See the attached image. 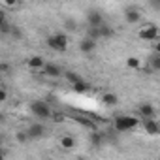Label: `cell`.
<instances>
[{
  "label": "cell",
  "mask_w": 160,
  "mask_h": 160,
  "mask_svg": "<svg viewBox=\"0 0 160 160\" xmlns=\"http://www.w3.org/2000/svg\"><path fill=\"white\" fill-rule=\"evenodd\" d=\"M47 47L53 49V51H58V53H64L68 49V36L62 34V32H57L53 36L47 38Z\"/></svg>",
  "instance_id": "1"
},
{
  "label": "cell",
  "mask_w": 160,
  "mask_h": 160,
  "mask_svg": "<svg viewBox=\"0 0 160 160\" xmlns=\"http://www.w3.org/2000/svg\"><path fill=\"white\" fill-rule=\"evenodd\" d=\"M138 122H139V119L130 117V115H119V117H115V128H117L119 132L132 130L134 126H138Z\"/></svg>",
  "instance_id": "2"
},
{
  "label": "cell",
  "mask_w": 160,
  "mask_h": 160,
  "mask_svg": "<svg viewBox=\"0 0 160 160\" xmlns=\"http://www.w3.org/2000/svg\"><path fill=\"white\" fill-rule=\"evenodd\" d=\"M30 111H32V115L38 117L40 121H45V119L51 117V108H49L45 102H40V100H36V102L30 104Z\"/></svg>",
  "instance_id": "3"
},
{
  "label": "cell",
  "mask_w": 160,
  "mask_h": 160,
  "mask_svg": "<svg viewBox=\"0 0 160 160\" xmlns=\"http://www.w3.org/2000/svg\"><path fill=\"white\" fill-rule=\"evenodd\" d=\"M87 21H89V27L92 28H100L104 25V15L100 10H89L87 12Z\"/></svg>",
  "instance_id": "4"
},
{
  "label": "cell",
  "mask_w": 160,
  "mask_h": 160,
  "mask_svg": "<svg viewBox=\"0 0 160 160\" xmlns=\"http://www.w3.org/2000/svg\"><path fill=\"white\" fill-rule=\"evenodd\" d=\"M138 34H139V38L145 40V42H154V40L158 38V27H156V25H147V27H143Z\"/></svg>",
  "instance_id": "5"
},
{
  "label": "cell",
  "mask_w": 160,
  "mask_h": 160,
  "mask_svg": "<svg viewBox=\"0 0 160 160\" xmlns=\"http://www.w3.org/2000/svg\"><path fill=\"white\" fill-rule=\"evenodd\" d=\"M25 132H27L28 139H40V138L45 136V126H43L42 122H34V124H30Z\"/></svg>",
  "instance_id": "6"
},
{
  "label": "cell",
  "mask_w": 160,
  "mask_h": 160,
  "mask_svg": "<svg viewBox=\"0 0 160 160\" xmlns=\"http://www.w3.org/2000/svg\"><path fill=\"white\" fill-rule=\"evenodd\" d=\"M124 19H126V23L134 25V23H138V21L141 19V12L136 10V8H128V10L124 12Z\"/></svg>",
  "instance_id": "7"
},
{
  "label": "cell",
  "mask_w": 160,
  "mask_h": 160,
  "mask_svg": "<svg viewBox=\"0 0 160 160\" xmlns=\"http://www.w3.org/2000/svg\"><path fill=\"white\" fill-rule=\"evenodd\" d=\"M139 115H141V121L154 119V106L152 104H141L139 106Z\"/></svg>",
  "instance_id": "8"
},
{
  "label": "cell",
  "mask_w": 160,
  "mask_h": 160,
  "mask_svg": "<svg viewBox=\"0 0 160 160\" xmlns=\"http://www.w3.org/2000/svg\"><path fill=\"white\" fill-rule=\"evenodd\" d=\"M94 49H96V42L94 40H89L87 36L79 42V51H81V53H92Z\"/></svg>",
  "instance_id": "9"
},
{
  "label": "cell",
  "mask_w": 160,
  "mask_h": 160,
  "mask_svg": "<svg viewBox=\"0 0 160 160\" xmlns=\"http://www.w3.org/2000/svg\"><path fill=\"white\" fill-rule=\"evenodd\" d=\"M27 64H28L32 70H43V66H45L47 62L43 60V57H40V55H34V57H30V58L27 60Z\"/></svg>",
  "instance_id": "10"
},
{
  "label": "cell",
  "mask_w": 160,
  "mask_h": 160,
  "mask_svg": "<svg viewBox=\"0 0 160 160\" xmlns=\"http://www.w3.org/2000/svg\"><path fill=\"white\" fill-rule=\"evenodd\" d=\"M43 73H45V75H49V77H60V75H62V70H60V66H57V64L49 62V64H45V66H43Z\"/></svg>",
  "instance_id": "11"
},
{
  "label": "cell",
  "mask_w": 160,
  "mask_h": 160,
  "mask_svg": "<svg viewBox=\"0 0 160 160\" xmlns=\"http://www.w3.org/2000/svg\"><path fill=\"white\" fill-rule=\"evenodd\" d=\"M143 126H145V132L149 134V136H156L158 134V122L154 121V119H145L143 121Z\"/></svg>",
  "instance_id": "12"
},
{
  "label": "cell",
  "mask_w": 160,
  "mask_h": 160,
  "mask_svg": "<svg viewBox=\"0 0 160 160\" xmlns=\"http://www.w3.org/2000/svg\"><path fill=\"white\" fill-rule=\"evenodd\" d=\"M60 147H62L64 151H72V149L75 147V138H73V136H68V134L62 136V138H60Z\"/></svg>",
  "instance_id": "13"
},
{
  "label": "cell",
  "mask_w": 160,
  "mask_h": 160,
  "mask_svg": "<svg viewBox=\"0 0 160 160\" xmlns=\"http://www.w3.org/2000/svg\"><path fill=\"white\" fill-rule=\"evenodd\" d=\"M72 91H73V92H77V94H85V92H89V91H91V85H89V83H85L83 79H81V81H77V83H73V85H72Z\"/></svg>",
  "instance_id": "14"
},
{
  "label": "cell",
  "mask_w": 160,
  "mask_h": 160,
  "mask_svg": "<svg viewBox=\"0 0 160 160\" xmlns=\"http://www.w3.org/2000/svg\"><path fill=\"white\" fill-rule=\"evenodd\" d=\"M117 102H119V98H117V94H113V92H104L102 94V104L104 106H117Z\"/></svg>",
  "instance_id": "15"
},
{
  "label": "cell",
  "mask_w": 160,
  "mask_h": 160,
  "mask_svg": "<svg viewBox=\"0 0 160 160\" xmlns=\"http://www.w3.org/2000/svg\"><path fill=\"white\" fill-rule=\"evenodd\" d=\"M126 66H128V68H134V70H138V68L141 66V60H139L138 57H128V58H126Z\"/></svg>",
  "instance_id": "16"
},
{
  "label": "cell",
  "mask_w": 160,
  "mask_h": 160,
  "mask_svg": "<svg viewBox=\"0 0 160 160\" xmlns=\"http://www.w3.org/2000/svg\"><path fill=\"white\" fill-rule=\"evenodd\" d=\"M87 38L89 40H100V28H92V27H89V30H87Z\"/></svg>",
  "instance_id": "17"
},
{
  "label": "cell",
  "mask_w": 160,
  "mask_h": 160,
  "mask_svg": "<svg viewBox=\"0 0 160 160\" xmlns=\"http://www.w3.org/2000/svg\"><path fill=\"white\" fill-rule=\"evenodd\" d=\"M109 36H113V30H111V27H106V25H102V27H100V38H109Z\"/></svg>",
  "instance_id": "18"
},
{
  "label": "cell",
  "mask_w": 160,
  "mask_h": 160,
  "mask_svg": "<svg viewBox=\"0 0 160 160\" xmlns=\"http://www.w3.org/2000/svg\"><path fill=\"white\" fill-rule=\"evenodd\" d=\"M66 79H68L72 85H73V83H77V81H81V77H79L75 72H68V73H66Z\"/></svg>",
  "instance_id": "19"
},
{
  "label": "cell",
  "mask_w": 160,
  "mask_h": 160,
  "mask_svg": "<svg viewBox=\"0 0 160 160\" xmlns=\"http://www.w3.org/2000/svg\"><path fill=\"white\" fill-rule=\"evenodd\" d=\"M151 66H152V70H160V57L158 55L151 57Z\"/></svg>",
  "instance_id": "20"
},
{
  "label": "cell",
  "mask_w": 160,
  "mask_h": 160,
  "mask_svg": "<svg viewBox=\"0 0 160 160\" xmlns=\"http://www.w3.org/2000/svg\"><path fill=\"white\" fill-rule=\"evenodd\" d=\"M64 27L70 28V30H77V23H75L73 19H66V21H64Z\"/></svg>",
  "instance_id": "21"
},
{
  "label": "cell",
  "mask_w": 160,
  "mask_h": 160,
  "mask_svg": "<svg viewBox=\"0 0 160 160\" xmlns=\"http://www.w3.org/2000/svg\"><path fill=\"white\" fill-rule=\"evenodd\" d=\"M17 141H21V143H25V141H30L28 139V136H27V132H17Z\"/></svg>",
  "instance_id": "22"
},
{
  "label": "cell",
  "mask_w": 160,
  "mask_h": 160,
  "mask_svg": "<svg viewBox=\"0 0 160 160\" xmlns=\"http://www.w3.org/2000/svg\"><path fill=\"white\" fill-rule=\"evenodd\" d=\"M10 30H12V25H10V21H8V23H4V25H0V32L10 34Z\"/></svg>",
  "instance_id": "23"
},
{
  "label": "cell",
  "mask_w": 160,
  "mask_h": 160,
  "mask_svg": "<svg viewBox=\"0 0 160 160\" xmlns=\"http://www.w3.org/2000/svg\"><path fill=\"white\" fill-rule=\"evenodd\" d=\"M51 117H53V121H57V122H62V121H64V115H62V113H51Z\"/></svg>",
  "instance_id": "24"
},
{
  "label": "cell",
  "mask_w": 160,
  "mask_h": 160,
  "mask_svg": "<svg viewBox=\"0 0 160 160\" xmlns=\"http://www.w3.org/2000/svg\"><path fill=\"white\" fill-rule=\"evenodd\" d=\"M102 141H104L102 134H94V136H92V143H94V145H98V143H102Z\"/></svg>",
  "instance_id": "25"
},
{
  "label": "cell",
  "mask_w": 160,
  "mask_h": 160,
  "mask_svg": "<svg viewBox=\"0 0 160 160\" xmlns=\"http://www.w3.org/2000/svg\"><path fill=\"white\" fill-rule=\"evenodd\" d=\"M10 34H12L13 38H21V36H23V34L19 32V28H15V27H12V30H10Z\"/></svg>",
  "instance_id": "26"
},
{
  "label": "cell",
  "mask_w": 160,
  "mask_h": 160,
  "mask_svg": "<svg viewBox=\"0 0 160 160\" xmlns=\"http://www.w3.org/2000/svg\"><path fill=\"white\" fill-rule=\"evenodd\" d=\"M4 23H8V17H6V12L0 10V25H4Z\"/></svg>",
  "instance_id": "27"
},
{
  "label": "cell",
  "mask_w": 160,
  "mask_h": 160,
  "mask_svg": "<svg viewBox=\"0 0 160 160\" xmlns=\"http://www.w3.org/2000/svg\"><path fill=\"white\" fill-rule=\"evenodd\" d=\"M6 98H8V94H6V91H4L2 87H0V102H4Z\"/></svg>",
  "instance_id": "28"
},
{
  "label": "cell",
  "mask_w": 160,
  "mask_h": 160,
  "mask_svg": "<svg viewBox=\"0 0 160 160\" xmlns=\"http://www.w3.org/2000/svg\"><path fill=\"white\" fill-rule=\"evenodd\" d=\"M4 6H8V8H13V6H17V2H13V0H6V2H4Z\"/></svg>",
  "instance_id": "29"
},
{
  "label": "cell",
  "mask_w": 160,
  "mask_h": 160,
  "mask_svg": "<svg viewBox=\"0 0 160 160\" xmlns=\"http://www.w3.org/2000/svg\"><path fill=\"white\" fill-rule=\"evenodd\" d=\"M0 72H10V66L8 64H0Z\"/></svg>",
  "instance_id": "30"
},
{
  "label": "cell",
  "mask_w": 160,
  "mask_h": 160,
  "mask_svg": "<svg viewBox=\"0 0 160 160\" xmlns=\"http://www.w3.org/2000/svg\"><path fill=\"white\" fill-rule=\"evenodd\" d=\"M4 122V113H0V124Z\"/></svg>",
  "instance_id": "31"
},
{
  "label": "cell",
  "mask_w": 160,
  "mask_h": 160,
  "mask_svg": "<svg viewBox=\"0 0 160 160\" xmlns=\"http://www.w3.org/2000/svg\"><path fill=\"white\" fill-rule=\"evenodd\" d=\"M0 160H4V151L0 149Z\"/></svg>",
  "instance_id": "32"
},
{
  "label": "cell",
  "mask_w": 160,
  "mask_h": 160,
  "mask_svg": "<svg viewBox=\"0 0 160 160\" xmlns=\"http://www.w3.org/2000/svg\"><path fill=\"white\" fill-rule=\"evenodd\" d=\"M77 160H87V158H83V156H79V158H77Z\"/></svg>",
  "instance_id": "33"
}]
</instances>
